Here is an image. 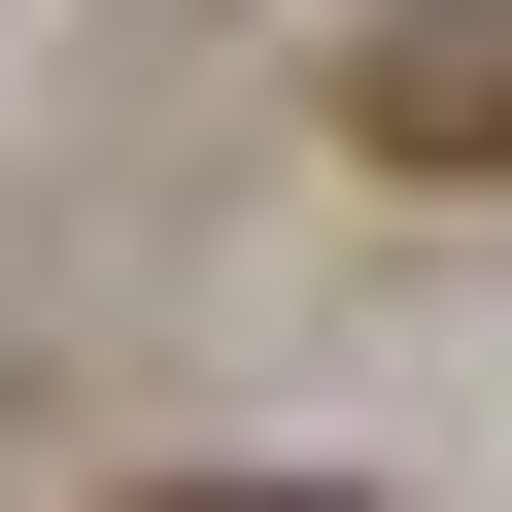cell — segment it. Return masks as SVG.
Here are the masks:
<instances>
[{
    "instance_id": "cell-2",
    "label": "cell",
    "mask_w": 512,
    "mask_h": 512,
    "mask_svg": "<svg viewBox=\"0 0 512 512\" xmlns=\"http://www.w3.org/2000/svg\"><path fill=\"white\" fill-rule=\"evenodd\" d=\"M137 512H342V478H137Z\"/></svg>"
},
{
    "instance_id": "cell-1",
    "label": "cell",
    "mask_w": 512,
    "mask_h": 512,
    "mask_svg": "<svg viewBox=\"0 0 512 512\" xmlns=\"http://www.w3.org/2000/svg\"><path fill=\"white\" fill-rule=\"evenodd\" d=\"M342 137H376V171H512V0H376Z\"/></svg>"
}]
</instances>
